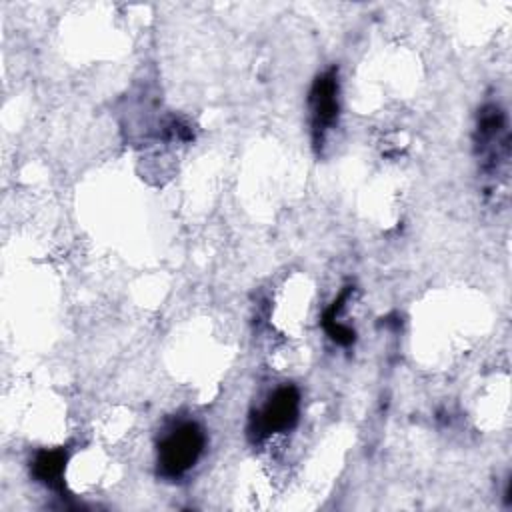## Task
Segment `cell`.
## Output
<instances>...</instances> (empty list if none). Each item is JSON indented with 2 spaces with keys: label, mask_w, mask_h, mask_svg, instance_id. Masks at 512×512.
<instances>
[{
  "label": "cell",
  "mask_w": 512,
  "mask_h": 512,
  "mask_svg": "<svg viewBox=\"0 0 512 512\" xmlns=\"http://www.w3.org/2000/svg\"><path fill=\"white\" fill-rule=\"evenodd\" d=\"M206 446V434L194 420H182L170 426L158 442V474L176 480L198 462Z\"/></svg>",
  "instance_id": "1"
},
{
  "label": "cell",
  "mask_w": 512,
  "mask_h": 512,
  "mask_svg": "<svg viewBox=\"0 0 512 512\" xmlns=\"http://www.w3.org/2000/svg\"><path fill=\"white\" fill-rule=\"evenodd\" d=\"M300 414V394L292 384H284L250 416L248 436L252 442H262L274 434L288 432L296 426Z\"/></svg>",
  "instance_id": "2"
},
{
  "label": "cell",
  "mask_w": 512,
  "mask_h": 512,
  "mask_svg": "<svg viewBox=\"0 0 512 512\" xmlns=\"http://www.w3.org/2000/svg\"><path fill=\"white\" fill-rule=\"evenodd\" d=\"M476 152L486 174L494 176L508 164L510 136L506 128V114L498 104H486L478 114L476 124Z\"/></svg>",
  "instance_id": "3"
},
{
  "label": "cell",
  "mask_w": 512,
  "mask_h": 512,
  "mask_svg": "<svg viewBox=\"0 0 512 512\" xmlns=\"http://www.w3.org/2000/svg\"><path fill=\"white\" fill-rule=\"evenodd\" d=\"M308 108H310V126H312V142L314 146H322L326 134L334 128L340 112V82H338V68H328L316 76L310 94H308Z\"/></svg>",
  "instance_id": "4"
},
{
  "label": "cell",
  "mask_w": 512,
  "mask_h": 512,
  "mask_svg": "<svg viewBox=\"0 0 512 512\" xmlns=\"http://www.w3.org/2000/svg\"><path fill=\"white\" fill-rule=\"evenodd\" d=\"M66 460L68 454L64 448H46L40 450L34 460H32V476L50 486V488H60L62 486V476H64V468H66Z\"/></svg>",
  "instance_id": "5"
},
{
  "label": "cell",
  "mask_w": 512,
  "mask_h": 512,
  "mask_svg": "<svg viewBox=\"0 0 512 512\" xmlns=\"http://www.w3.org/2000/svg\"><path fill=\"white\" fill-rule=\"evenodd\" d=\"M352 294V288L346 286L338 298L330 304V308L324 312V318H322V326L326 330V334L338 344V346H350L354 340H356V332L348 326V324H342L340 322V314L342 310L346 308V302Z\"/></svg>",
  "instance_id": "6"
}]
</instances>
